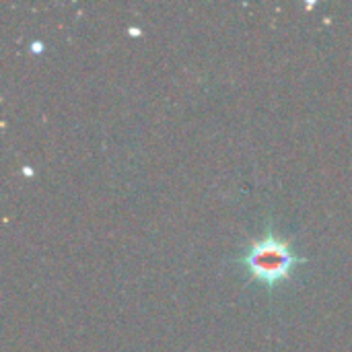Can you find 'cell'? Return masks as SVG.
Here are the masks:
<instances>
[{
    "mask_svg": "<svg viewBox=\"0 0 352 352\" xmlns=\"http://www.w3.org/2000/svg\"><path fill=\"white\" fill-rule=\"evenodd\" d=\"M299 260L291 252L289 243L278 239L274 233H268L264 239L252 243L243 256V266L250 276L266 287H274L291 278V272Z\"/></svg>",
    "mask_w": 352,
    "mask_h": 352,
    "instance_id": "obj_1",
    "label": "cell"
}]
</instances>
